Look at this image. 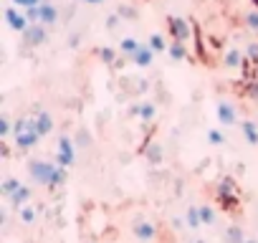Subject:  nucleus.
<instances>
[{
    "label": "nucleus",
    "mask_w": 258,
    "mask_h": 243,
    "mask_svg": "<svg viewBox=\"0 0 258 243\" xmlns=\"http://www.w3.org/2000/svg\"><path fill=\"white\" fill-rule=\"evenodd\" d=\"M167 53H170L175 61H185V58H187V48H185V43H180V41H175V43L167 48Z\"/></svg>",
    "instance_id": "obj_15"
},
{
    "label": "nucleus",
    "mask_w": 258,
    "mask_h": 243,
    "mask_svg": "<svg viewBox=\"0 0 258 243\" xmlns=\"http://www.w3.org/2000/svg\"><path fill=\"white\" fill-rule=\"evenodd\" d=\"M200 220H203L205 225H213V223H215V213H213V208L203 205V208H200Z\"/></svg>",
    "instance_id": "obj_25"
},
{
    "label": "nucleus",
    "mask_w": 258,
    "mask_h": 243,
    "mask_svg": "<svg viewBox=\"0 0 258 243\" xmlns=\"http://www.w3.org/2000/svg\"><path fill=\"white\" fill-rule=\"evenodd\" d=\"M253 6H255V8H258V0H253Z\"/></svg>",
    "instance_id": "obj_38"
},
{
    "label": "nucleus",
    "mask_w": 258,
    "mask_h": 243,
    "mask_svg": "<svg viewBox=\"0 0 258 243\" xmlns=\"http://www.w3.org/2000/svg\"><path fill=\"white\" fill-rule=\"evenodd\" d=\"M8 132H11V122L6 116H0V137H6Z\"/></svg>",
    "instance_id": "obj_32"
},
{
    "label": "nucleus",
    "mask_w": 258,
    "mask_h": 243,
    "mask_svg": "<svg viewBox=\"0 0 258 243\" xmlns=\"http://www.w3.org/2000/svg\"><path fill=\"white\" fill-rule=\"evenodd\" d=\"M132 61H135L137 66H142V69H150V66H152V61H155V51L150 48V43H147V46H140V48H137V53L132 56Z\"/></svg>",
    "instance_id": "obj_10"
},
{
    "label": "nucleus",
    "mask_w": 258,
    "mask_h": 243,
    "mask_svg": "<svg viewBox=\"0 0 258 243\" xmlns=\"http://www.w3.org/2000/svg\"><path fill=\"white\" fill-rule=\"evenodd\" d=\"M245 243H258V240H253V238H250V240H245Z\"/></svg>",
    "instance_id": "obj_37"
},
{
    "label": "nucleus",
    "mask_w": 258,
    "mask_h": 243,
    "mask_svg": "<svg viewBox=\"0 0 258 243\" xmlns=\"http://www.w3.org/2000/svg\"><path fill=\"white\" fill-rule=\"evenodd\" d=\"M225 243H245L243 230H240L238 225H230V228L225 230Z\"/></svg>",
    "instance_id": "obj_17"
},
{
    "label": "nucleus",
    "mask_w": 258,
    "mask_h": 243,
    "mask_svg": "<svg viewBox=\"0 0 258 243\" xmlns=\"http://www.w3.org/2000/svg\"><path fill=\"white\" fill-rule=\"evenodd\" d=\"M147 160L152 162V165H157V162H162V150H160V145H147Z\"/></svg>",
    "instance_id": "obj_22"
},
{
    "label": "nucleus",
    "mask_w": 258,
    "mask_h": 243,
    "mask_svg": "<svg viewBox=\"0 0 258 243\" xmlns=\"http://www.w3.org/2000/svg\"><path fill=\"white\" fill-rule=\"evenodd\" d=\"M6 23H8L16 33H26V31H28V26H31L28 16H26V13H21L16 6L6 8Z\"/></svg>",
    "instance_id": "obj_3"
},
{
    "label": "nucleus",
    "mask_w": 258,
    "mask_h": 243,
    "mask_svg": "<svg viewBox=\"0 0 258 243\" xmlns=\"http://www.w3.org/2000/svg\"><path fill=\"white\" fill-rule=\"evenodd\" d=\"M245 58L253 61V64H258V43H250V46L245 48Z\"/></svg>",
    "instance_id": "obj_29"
},
{
    "label": "nucleus",
    "mask_w": 258,
    "mask_h": 243,
    "mask_svg": "<svg viewBox=\"0 0 258 243\" xmlns=\"http://www.w3.org/2000/svg\"><path fill=\"white\" fill-rule=\"evenodd\" d=\"M21 36H23V43H26V46H31V48H36V46L46 43V38H48V33H46V26H43V23H31V26H28V31H26V33H21Z\"/></svg>",
    "instance_id": "obj_4"
},
{
    "label": "nucleus",
    "mask_w": 258,
    "mask_h": 243,
    "mask_svg": "<svg viewBox=\"0 0 258 243\" xmlns=\"http://www.w3.org/2000/svg\"><path fill=\"white\" fill-rule=\"evenodd\" d=\"M56 170H58V165H53V162H43V160H33V162L28 165L31 177H33L36 183H41V185H48V188L53 185Z\"/></svg>",
    "instance_id": "obj_1"
},
{
    "label": "nucleus",
    "mask_w": 258,
    "mask_h": 243,
    "mask_svg": "<svg viewBox=\"0 0 258 243\" xmlns=\"http://www.w3.org/2000/svg\"><path fill=\"white\" fill-rule=\"evenodd\" d=\"M18 188H21V183H18L16 177H8V180H3V185H0V193H3L6 198H11Z\"/></svg>",
    "instance_id": "obj_20"
},
{
    "label": "nucleus",
    "mask_w": 258,
    "mask_h": 243,
    "mask_svg": "<svg viewBox=\"0 0 258 243\" xmlns=\"http://www.w3.org/2000/svg\"><path fill=\"white\" fill-rule=\"evenodd\" d=\"M218 119L223 122V127H233L235 125V109L228 101H220L218 104Z\"/></svg>",
    "instance_id": "obj_11"
},
{
    "label": "nucleus",
    "mask_w": 258,
    "mask_h": 243,
    "mask_svg": "<svg viewBox=\"0 0 258 243\" xmlns=\"http://www.w3.org/2000/svg\"><path fill=\"white\" fill-rule=\"evenodd\" d=\"M198 243H203V240H198Z\"/></svg>",
    "instance_id": "obj_39"
},
{
    "label": "nucleus",
    "mask_w": 258,
    "mask_h": 243,
    "mask_svg": "<svg viewBox=\"0 0 258 243\" xmlns=\"http://www.w3.org/2000/svg\"><path fill=\"white\" fill-rule=\"evenodd\" d=\"M74 142L63 135V137H58V152H56V160H58V165L61 167H69V165H74Z\"/></svg>",
    "instance_id": "obj_5"
},
{
    "label": "nucleus",
    "mask_w": 258,
    "mask_h": 243,
    "mask_svg": "<svg viewBox=\"0 0 258 243\" xmlns=\"http://www.w3.org/2000/svg\"><path fill=\"white\" fill-rule=\"evenodd\" d=\"M101 61H106L109 66H114V61H116V53H114V48H101Z\"/></svg>",
    "instance_id": "obj_28"
},
{
    "label": "nucleus",
    "mask_w": 258,
    "mask_h": 243,
    "mask_svg": "<svg viewBox=\"0 0 258 243\" xmlns=\"http://www.w3.org/2000/svg\"><path fill=\"white\" fill-rule=\"evenodd\" d=\"M41 140V135L36 132V127H33V119H31V125L23 130V132H18L16 135V142H18V147L21 150H31V147H36V142Z\"/></svg>",
    "instance_id": "obj_6"
},
{
    "label": "nucleus",
    "mask_w": 258,
    "mask_h": 243,
    "mask_svg": "<svg viewBox=\"0 0 258 243\" xmlns=\"http://www.w3.org/2000/svg\"><path fill=\"white\" fill-rule=\"evenodd\" d=\"M89 142H91V137H89L86 132H79V135H76V145H79V147H81V145H89Z\"/></svg>",
    "instance_id": "obj_34"
},
{
    "label": "nucleus",
    "mask_w": 258,
    "mask_h": 243,
    "mask_svg": "<svg viewBox=\"0 0 258 243\" xmlns=\"http://www.w3.org/2000/svg\"><path fill=\"white\" fill-rule=\"evenodd\" d=\"M119 21H121V16H119V13H114V16H109V21H106V28H109V31H114V28L119 26Z\"/></svg>",
    "instance_id": "obj_33"
},
{
    "label": "nucleus",
    "mask_w": 258,
    "mask_h": 243,
    "mask_svg": "<svg viewBox=\"0 0 258 243\" xmlns=\"http://www.w3.org/2000/svg\"><path fill=\"white\" fill-rule=\"evenodd\" d=\"M116 13H119L121 18H129V21H135V18H137V11H135V8H129V6H121Z\"/></svg>",
    "instance_id": "obj_27"
},
{
    "label": "nucleus",
    "mask_w": 258,
    "mask_h": 243,
    "mask_svg": "<svg viewBox=\"0 0 258 243\" xmlns=\"http://www.w3.org/2000/svg\"><path fill=\"white\" fill-rule=\"evenodd\" d=\"M21 220H23V223H33V220H36V210H31V208H21Z\"/></svg>",
    "instance_id": "obj_30"
},
{
    "label": "nucleus",
    "mask_w": 258,
    "mask_h": 243,
    "mask_svg": "<svg viewBox=\"0 0 258 243\" xmlns=\"http://www.w3.org/2000/svg\"><path fill=\"white\" fill-rule=\"evenodd\" d=\"M56 21H58V8L53 6V3H43L38 6V23H43V26H56Z\"/></svg>",
    "instance_id": "obj_8"
},
{
    "label": "nucleus",
    "mask_w": 258,
    "mask_h": 243,
    "mask_svg": "<svg viewBox=\"0 0 258 243\" xmlns=\"http://www.w3.org/2000/svg\"><path fill=\"white\" fill-rule=\"evenodd\" d=\"M8 200H11V205H13V208H18V210H21V208H26V203L31 200V188L21 185V188H18V190H16V193H13Z\"/></svg>",
    "instance_id": "obj_14"
},
{
    "label": "nucleus",
    "mask_w": 258,
    "mask_h": 243,
    "mask_svg": "<svg viewBox=\"0 0 258 243\" xmlns=\"http://www.w3.org/2000/svg\"><path fill=\"white\" fill-rule=\"evenodd\" d=\"M43 0H13V6H21L23 11H28V8H36V6H41Z\"/></svg>",
    "instance_id": "obj_26"
},
{
    "label": "nucleus",
    "mask_w": 258,
    "mask_h": 243,
    "mask_svg": "<svg viewBox=\"0 0 258 243\" xmlns=\"http://www.w3.org/2000/svg\"><path fill=\"white\" fill-rule=\"evenodd\" d=\"M140 46L142 43H137L135 38H121V53H126V56H135Z\"/></svg>",
    "instance_id": "obj_21"
},
{
    "label": "nucleus",
    "mask_w": 258,
    "mask_h": 243,
    "mask_svg": "<svg viewBox=\"0 0 258 243\" xmlns=\"http://www.w3.org/2000/svg\"><path fill=\"white\" fill-rule=\"evenodd\" d=\"M167 23H170V33H172L175 41L187 43V41L192 38V26H190V21H185V18H180V16H172V18H167Z\"/></svg>",
    "instance_id": "obj_2"
},
{
    "label": "nucleus",
    "mask_w": 258,
    "mask_h": 243,
    "mask_svg": "<svg viewBox=\"0 0 258 243\" xmlns=\"http://www.w3.org/2000/svg\"><path fill=\"white\" fill-rule=\"evenodd\" d=\"M243 61H245V53L238 51V48H228L225 56H223V66L225 69H238V66H243Z\"/></svg>",
    "instance_id": "obj_12"
},
{
    "label": "nucleus",
    "mask_w": 258,
    "mask_h": 243,
    "mask_svg": "<svg viewBox=\"0 0 258 243\" xmlns=\"http://www.w3.org/2000/svg\"><path fill=\"white\" fill-rule=\"evenodd\" d=\"M245 26H248L250 33L258 36V8H250V11L245 13Z\"/></svg>",
    "instance_id": "obj_19"
},
{
    "label": "nucleus",
    "mask_w": 258,
    "mask_h": 243,
    "mask_svg": "<svg viewBox=\"0 0 258 243\" xmlns=\"http://www.w3.org/2000/svg\"><path fill=\"white\" fill-rule=\"evenodd\" d=\"M84 3H89V6H99V3H104V0H84Z\"/></svg>",
    "instance_id": "obj_36"
},
{
    "label": "nucleus",
    "mask_w": 258,
    "mask_h": 243,
    "mask_svg": "<svg viewBox=\"0 0 258 243\" xmlns=\"http://www.w3.org/2000/svg\"><path fill=\"white\" fill-rule=\"evenodd\" d=\"M150 48H152L155 53H162V51H167L170 46L165 43V38H162L160 33H152V36H150Z\"/></svg>",
    "instance_id": "obj_18"
},
{
    "label": "nucleus",
    "mask_w": 258,
    "mask_h": 243,
    "mask_svg": "<svg viewBox=\"0 0 258 243\" xmlns=\"http://www.w3.org/2000/svg\"><path fill=\"white\" fill-rule=\"evenodd\" d=\"M33 127H36V132H38L41 137L51 135V130H53V119H51V114H48V111H38V114L33 116Z\"/></svg>",
    "instance_id": "obj_9"
},
{
    "label": "nucleus",
    "mask_w": 258,
    "mask_h": 243,
    "mask_svg": "<svg viewBox=\"0 0 258 243\" xmlns=\"http://www.w3.org/2000/svg\"><path fill=\"white\" fill-rule=\"evenodd\" d=\"M208 142H210V145H223V135H220L218 130H210V132H208Z\"/></svg>",
    "instance_id": "obj_31"
},
{
    "label": "nucleus",
    "mask_w": 258,
    "mask_h": 243,
    "mask_svg": "<svg viewBox=\"0 0 258 243\" xmlns=\"http://www.w3.org/2000/svg\"><path fill=\"white\" fill-rule=\"evenodd\" d=\"M187 223H190V228L192 230H198L200 228V208H187Z\"/></svg>",
    "instance_id": "obj_23"
},
{
    "label": "nucleus",
    "mask_w": 258,
    "mask_h": 243,
    "mask_svg": "<svg viewBox=\"0 0 258 243\" xmlns=\"http://www.w3.org/2000/svg\"><path fill=\"white\" fill-rule=\"evenodd\" d=\"M69 46H71V48H76V46H79V33H74V36L69 38Z\"/></svg>",
    "instance_id": "obj_35"
},
{
    "label": "nucleus",
    "mask_w": 258,
    "mask_h": 243,
    "mask_svg": "<svg viewBox=\"0 0 258 243\" xmlns=\"http://www.w3.org/2000/svg\"><path fill=\"white\" fill-rule=\"evenodd\" d=\"M132 233H135L140 240L150 243V240L157 235V228H155L150 220H140V218H137V220H135V225H132Z\"/></svg>",
    "instance_id": "obj_7"
},
{
    "label": "nucleus",
    "mask_w": 258,
    "mask_h": 243,
    "mask_svg": "<svg viewBox=\"0 0 258 243\" xmlns=\"http://www.w3.org/2000/svg\"><path fill=\"white\" fill-rule=\"evenodd\" d=\"M218 195H220L225 203H235V183H233V177H223V180H220Z\"/></svg>",
    "instance_id": "obj_13"
},
{
    "label": "nucleus",
    "mask_w": 258,
    "mask_h": 243,
    "mask_svg": "<svg viewBox=\"0 0 258 243\" xmlns=\"http://www.w3.org/2000/svg\"><path fill=\"white\" fill-rule=\"evenodd\" d=\"M135 111H137L145 122H150V119L155 116V104H142V106H140V109H135Z\"/></svg>",
    "instance_id": "obj_24"
},
{
    "label": "nucleus",
    "mask_w": 258,
    "mask_h": 243,
    "mask_svg": "<svg viewBox=\"0 0 258 243\" xmlns=\"http://www.w3.org/2000/svg\"><path fill=\"white\" fill-rule=\"evenodd\" d=\"M243 135H245V140H248V145H258V130H255V125L253 122H243Z\"/></svg>",
    "instance_id": "obj_16"
}]
</instances>
